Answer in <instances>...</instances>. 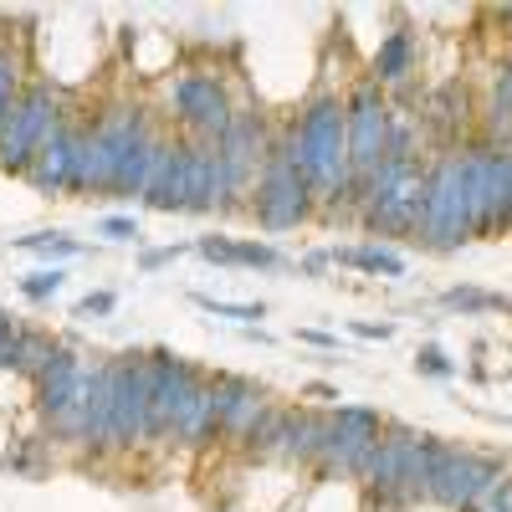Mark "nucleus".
Instances as JSON below:
<instances>
[{
  "instance_id": "f257e3e1",
  "label": "nucleus",
  "mask_w": 512,
  "mask_h": 512,
  "mask_svg": "<svg viewBox=\"0 0 512 512\" xmlns=\"http://www.w3.org/2000/svg\"><path fill=\"white\" fill-rule=\"evenodd\" d=\"M164 128L149 103L113 98L82 123L77 144V185L72 195H113V200H144L149 169L159 154Z\"/></svg>"
},
{
  "instance_id": "f03ea898",
  "label": "nucleus",
  "mask_w": 512,
  "mask_h": 512,
  "mask_svg": "<svg viewBox=\"0 0 512 512\" xmlns=\"http://www.w3.org/2000/svg\"><path fill=\"white\" fill-rule=\"evenodd\" d=\"M415 241L425 251H461L466 241H477V205L461 149H436V159H425V200Z\"/></svg>"
},
{
  "instance_id": "7ed1b4c3",
  "label": "nucleus",
  "mask_w": 512,
  "mask_h": 512,
  "mask_svg": "<svg viewBox=\"0 0 512 512\" xmlns=\"http://www.w3.org/2000/svg\"><path fill=\"white\" fill-rule=\"evenodd\" d=\"M144 205L149 210H185V216H210L216 210V164L210 149L185 139V134H164L149 185H144Z\"/></svg>"
},
{
  "instance_id": "20e7f679",
  "label": "nucleus",
  "mask_w": 512,
  "mask_h": 512,
  "mask_svg": "<svg viewBox=\"0 0 512 512\" xmlns=\"http://www.w3.org/2000/svg\"><path fill=\"white\" fill-rule=\"evenodd\" d=\"M164 118L180 123V134L195 144H216L231 118H236V98H231V82L216 67H185L175 77H164Z\"/></svg>"
},
{
  "instance_id": "39448f33",
  "label": "nucleus",
  "mask_w": 512,
  "mask_h": 512,
  "mask_svg": "<svg viewBox=\"0 0 512 512\" xmlns=\"http://www.w3.org/2000/svg\"><path fill=\"white\" fill-rule=\"evenodd\" d=\"M108 369V415H103V441L98 456L139 451L149 431V354H113Z\"/></svg>"
},
{
  "instance_id": "423d86ee",
  "label": "nucleus",
  "mask_w": 512,
  "mask_h": 512,
  "mask_svg": "<svg viewBox=\"0 0 512 512\" xmlns=\"http://www.w3.org/2000/svg\"><path fill=\"white\" fill-rule=\"evenodd\" d=\"M507 456H487V451H466L441 441V456L431 466V482H425V502L441 512H477L507 477Z\"/></svg>"
},
{
  "instance_id": "0eeeda50",
  "label": "nucleus",
  "mask_w": 512,
  "mask_h": 512,
  "mask_svg": "<svg viewBox=\"0 0 512 512\" xmlns=\"http://www.w3.org/2000/svg\"><path fill=\"white\" fill-rule=\"evenodd\" d=\"M246 210L256 216L262 231H297L303 221L318 216V195H313V185L303 175H297V164H292L282 134H277V144H272V154L262 164V175H256V185H251Z\"/></svg>"
},
{
  "instance_id": "6e6552de",
  "label": "nucleus",
  "mask_w": 512,
  "mask_h": 512,
  "mask_svg": "<svg viewBox=\"0 0 512 512\" xmlns=\"http://www.w3.org/2000/svg\"><path fill=\"white\" fill-rule=\"evenodd\" d=\"M384 425L390 420H384L379 410H369V405H333V410H323V441H318V456H313V472L359 482L369 451L384 436Z\"/></svg>"
},
{
  "instance_id": "1a4fd4ad",
  "label": "nucleus",
  "mask_w": 512,
  "mask_h": 512,
  "mask_svg": "<svg viewBox=\"0 0 512 512\" xmlns=\"http://www.w3.org/2000/svg\"><path fill=\"white\" fill-rule=\"evenodd\" d=\"M62 108H67V98H62V88L52 77H31L26 82L16 108H11V118H6V128H0V169H6V175L26 180V169H31L36 149L47 144V134H52V123L62 118Z\"/></svg>"
},
{
  "instance_id": "9d476101",
  "label": "nucleus",
  "mask_w": 512,
  "mask_h": 512,
  "mask_svg": "<svg viewBox=\"0 0 512 512\" xmlns=\"http://www.w3.org/2000/svg\"><path fill=\"white\" fill-rule=\"evenodd\" d=\"M344 113H349V175H354L359 200H364V185L374 180V169L384 164V149H390L395 108H390V93L364 72L344 98Z\"/></svg>"
},
{
  "instance_id": "9b49d317",
  "label": "nucleus",
  "mask_w": 512,
  "mask_h": 512,
  "mask_svg": "<svg viewBox=\"0 0 512 512\" xmlns=\"http://www.w3.org/2000/svg\"><path fill=\"white\" fill-rule=\"evenodd\" d=\"M466 180H472L477 205V236H507L512 231V144H492L472 134L461 144Z\"/></svg>"
},
{
  "instance_id": "f8f14e48",
  "label": "nucleus",
  "mask_w": 512,
  "mask_h": 512,
  "mask_svg": "<svg viewBox=\"0 0 512 512\" xmlns=\"http://www.w3.org/2000/svg\"><path fill=\"white\" fill-rule=\"evenodd\" d=\"M200 369L169 349H154L149 354V431H144V446H175V425L190 405V395L200 390Z\"/></svg>"
},
{
  "instance_id": "ddd939ff",
  "label": "nucleus",
  "mask_w": 512,
  "mask_h": 512,
  "mask_svg": "<svg viewBox=\"0 0 512 512\" xmlns=\"http://www.w3.org/2000/svg\"><path fill=\"white\" fill-rule=\"evenodd\" d=\"M82 118L72 103L62 108V118L52 123V134H47V144L36 149V159H31V169H26V185L36 190V195H52V200H62V195H72V185H77V144H82Z\"/></svg>"
},
{
  "instance_id": "4468645a",
  "label": "nucleus",
  "mask_w": 512,
  "mask_h": 512,
  "mask_svg": "<svg viewBox=\"0 0 512 512\" xmlns=\"http://www.w3.org/2000/svg\"><path fill=\"white\" fill-rule=\"evenodd\" d=\"M210 384H216V415H221V441L216 446L241 451L246 436H251V425L267 415L272 395L256 379H241V374H210Z\"/></svg>"
},
{
  "instance_id": "2eb2a0df",
  "label": "nucleus",
  "mask_w": 512,
  "mask_h": 512,
  "mask_svg": "<svg viewBox=\"0 0 512 512\" xmlns=\"http://www.w3.org/2000/svg\"><path fill=\"white\" fill-rule=\"evenodd\" d=\"M88 379H93V364L82 359V354H77L72 344H57L52 364L41 369V379L31 384L41 425H47V420H57L62 410H72V405H77L82 395H88Z\"/></svg>"
},
{
  "instance_id": "dca6fc26",
  "label": "nucleus",
  "mask_w": 512,
  "mask_h": 512,
  "mask_svg": "<svg viewBox=\"0 0 512 512\" xmlns=\"http://www.w3.org/2000/svg\"><path fill=\"white\" fill-rule=\"evenodd\" d=\"M415 123L436 149H461L472 139V93H466L461 82H441V88H431L420 98Z\"/></svg>"
},
{
  "instance_id": "f3484780",
  "label": "nucleus",
  "mask_w": 512,
  "mask_h": 512,
  "mask_svg": "<svg viewBox=\"0 0 512 512\" xmlns=\"http://www.w3.org/2000/svg\"><path fill=\"white\" fill-rule=\"evenodd\" d=\"M318 441H323V410L287 405L282 410V425H277V441H272V461L297 466V472H313Z\"/></svg>"
},
{
  "instance_id": "a211bd4d",
  "label": "nucleus",
  "mask_w": 512,
  "mask_h": 512,
  "mask_svg": "<svg viewBox=\"0 0 512 512\" xmlns=\"http://www.w3.org/2000/svg\"><path fill=\"white\" fill-rule=\"evenodd\" d=\"M415 67H420V41L410 26H395L390 36L374 47V62H369V77L379 82L384 93H400L415 82Z\"/></svg>"
},
{
  "instance_id": "6ab92c4d",
  "label": "nucleus",
  "mask_w": 512,
  "mask_h": 512,
  "mask_svg": "<svg viewBox=\"0 0 512 512\" xmlns=\"http://www.w3.org/2000/svg\"><path fill=\"white\" fill-rule=\"evenodd\" d=\"M221 441V415H216V384H210V374L200 379V390L190 395L180 425H175V446L185 451H205V446H216Z\"/></svg>"
},
{
  "instance_id": "aec40b11",
  "label": "nucleus",
  "mask_w": 512,
  "mask_h": 512,
  "mask_svg": "<svg viewBox=\"0 0 512 512\" xmlns=\"http://www.w3.org/2000/svg\"><path fill=\"white\" fill-rule=\"evenodd\" d=\"M195 251L216 267H251V272H277L282 267V251L267 241H236V236H200Z\"/></svg>"
},
{
  "instance_id": "412c9836",
  "label": "nucleus",
  "mask_w": 512,
  "mask_h": 512,
  "mask_svg": "<svg viewBox=\"0 0 512 512\" xmlns=\"http://www.w3.org/2000/svg\"><path fill=\"white\" fill-rule=\"evenodd\" d=\"M333 267H354L369 277H405V256L384 241H359V246H333Z\"/></svg>"
},
{
  "instance_id": "4be33fe9",
  "label": "nucleus",
  "mask_w": 512,
  "mask_h": 512,
  "mask_svg": "<svg viewBox=\"0 0 512 512\" xmlns=\"http://www.w3.org/2000/svg\"><path fill=\"white\" fill-rule=\"evenodd\" d=\"M52 461H57L52 436H21L6 456H0V466H6L11 477H47V472H52Z\"/></svg>"
},
{
  "instance_id": "5701e85b",
  "label": "nucleus",
  "mask_w": 512,
  "mask_h": 512,
  "mask_svg": "<svg viewBox=\"0 0 512 512\" xmlns=\"http://www.w3.org/2000/svg\"><path fill=\"white\" fill-rule=\"evenodd\" d=\"M26 82H31L26 77V52L16 47L11 36H0V128H6V118H11V108H16Z\"/></svg>"
},
{
  "instance_id": "b1692460",
  "label": "nucleus",
  "mask_w": 512,
  "mask_h": 512,
  "mask_svg": "<svg viewBox=\"0 0 512 512\" xmlns=\"http://www.w3.org/2000/svg\"><path fill=\"white\" fill-rule=\"evenodd\" d=\"M57 344L62 338H52V333H41V328H21V344H16V369L11 374H21V379H41V369L52 364V354H57Z\"/></svg>"
},
{
  "instance_id": "393cba45",
  "label": "nucleus",
  "mask_w": 512,
  "mask_h": 512,
  "mask_svg": "<svg viewBox=\"0 0 512 512\" xmlns=\"http://www.w3.org/2000/svg\"><path fill=\"white\" fill-rule=\"evenodd\" d=\"M441 308L466 313V318H477V313H512V297L482 292V287H446V292H441Z\"/></svg>"
},
{
  "instance_id": "a878e982",
  "label": "nucleus",
  "mask_w": 512,
  "mask_h": 512,
  "mask_svg": "<svg viewBox=\"0 0 512 512\" xmlns=\"http://www.w3.org/2000/svg\"><path fill=\"white\" fill-rule=\"evenodd\" d=\"M16 246L21 251H41V256H52V262H72V256H82V241L77 236H62V231H31Z\"/></svg>"
},
{
  "instance_id": "bb28decb",
  "label": "nucleus",
  "mask_w": 512,
  "mask_h": 512,
  "mask_svg": "<svg viewBox=\"0 0 512 512\" xmlns=\"http://www.w3.org/2000/svg\"><path fill=\"white\" fill-rule=\"evenodd\" d=\"M62 282H67V272H62V267L26 272V277H21V297H26V303H52V297L62 292Z\"/></svg>"
},
{
  "instance_id": "cd10ccee",
  "label": "nucleus",
  "mask_w": 512,
  "mask_h": 512,
  "mask_svg": "<svg viewBox=\"0 0 512 512\" xmlns=\"http://www.w3.org/2000/svg\"><path fill=\"white\" fill-rule=\"evenodd\" d=\"M195 308L216 313V318H231V323H256V318H267L262 303H226V297H210V292H195Z\"/></svg>"
},
{
  "instance_id": "c85d7f7f",
  "label": "nucleus",
  "mask_w": 512,
  "mask_h": 512,
  "mask_svg": "<svg viewBox=\"0 0 512 512\" xmlns=\"http://www.w3.org/2000/svg\"><path fill=\"white\" fill-rule=\"evenodd\" d=\"M415 369H420L425 379H451V374H456V359H451L446 349H436V344H420V349H415Z\"/></svg>"
},
{
  "instance_id": "c756f323",
  "label": "nucleus",
  "mask_w": 512,
  "mask_h": 512,
  "mask_svg": "<svg viewBox=\"0 0 512 512\" xmlns=\"http://www.w3.org/2000/svg\"><path fill=\"white\" fill-rule=\"evenodd\" d=\"M16 344H21V323L0 308V374L16 369Z\"/></svg>"
},
{
  "instance_id": "7c9ffc66",
  "label": "nucleus",
  "mask_w": 512,
  "mask_h": 512,
  "mask_svg": "<svg viewBox=\"0 0 512 512\" xmlns=\"http://www.w3.org/2000/svg\"><path fill=\"white\" fill-rule=\"evenodd\" d=\"M113 308H118V297H113V292H88V297H77V308H72V313H77V318H108Z\"/></svg>"
},
{
  "instance_id": "2f4dec72",
  "label": "nucleus",
  "mask_w": 512,
  "mask_h": 512,
  "mask_svg": "<svg viewBox=\"0 0 512 512\" xmlns=\"http://www.w3.org/2000/svg\"><path fill=\"white\" fill-rule=\"evenodd\" d=\"M98 231H103L108 241H139V221H134V216H103Z\"/></svg>"
},
{
  "instance_id": "473e14b6",
  "label": "nucleus",
  "mask_w": 512,
  "mask_h": 512,
  "mask_svg": "<svg viewBox=\"0 0 512 512\" xmlns=\"http://www.w3.org/2000/svg\"><path fill=\"white\" fill-rule=\"evenodd\" d=\"M180 251H185V246H149V251L139 256V267H144V272H159L164 262H175Z\"/></svg>"
},
{
  "instance_id": "72a5a7b5",
  "label": "nucleus",
  "mask_w": 512,
  "mask_h": 512,
  "mask_svg": "<svg viewBox=\"0 0 512 512\" xmlns=\"http://www.w3.org/2000/svg\"><path fill=\"white\" fill-rule=\"evenodd\" d=\"M328 267H333L328 251H308V256H303V277H323Z\"/></svg>"
},
{
  "instance_id": "f704fd0d",
  "label": "nucleus",
  "mask_w": 512,
  "mask_h": 512,
  "mask_svg": "<svg viewBox=\"0 0 512 512\" xmlns=\"http://www.w3.org/2000/svg\"><path fill=\"white\" fill-rule=\"evenodd\" d=\"M359 338H374V344H384V338H395V323H354Z\"/></svg>"
},
{
  "instance_id": "c9c22d12",
  "label": "nucleus",
  "mask_w": 512,
  "mask_h": 512,
  "mask_svg": "<svg viewBox=\"0 0 512 512\" xmlns=\"http://www.w3.org/2000/svg\"><path fill=\"white\" fill-rule=\"evenodd\" d=\"M297 338H303V344H313V349H333V344H338L333 333H318V328H303V333H297Z\"/></svg>"
},
{
  "instance_id": "e433bc0d",
  "label": "nucleus",
  "mask_w": 512,
  "mask_h": 512,
  "mask_svg": "<svg viewBox=\"0 0 512 512\" xmlns=\"http://www.w3.org/2000/svg\"><path fill=\"white\" fill-rule=\"evenodd\" d=\"M507 67H512V57H507Z\"/></svg>"
}]
</instances>
